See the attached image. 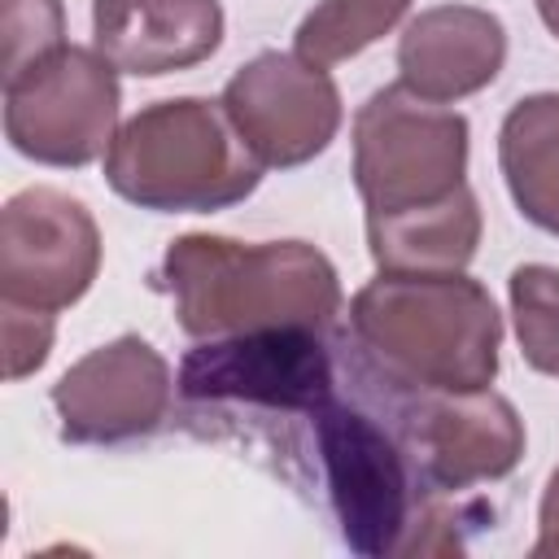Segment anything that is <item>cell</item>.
<instances>
[{
  "instance_id": "obj_1",
  "label": "cell",
  "mask_w": 559,
  "mask_h": 559,
  "mask_svg": "<svg viewBox=\"0 0 559 559\" xmlns=\"http://www.w3.org/2000/svg\"><path fill=\"white\" fill-rule=\"evenodd\" d=\"M349 332L371 376L393 393L489 389L502 314L463 271H380L349 301Z\"/></svg>"
},
{
  "instance_id": "obj_2",
  "label": "cell",
  "mask_w": 559,
  "mask_h": 559,
  "mask_svg": "<svg viewBox=\"0 0 559 559\" xmlns=\"http://www.w3.org/2000/svg\"><path fill=\"white\" fill-rule=\"evenodd\" d=\"M162 284L188 336H236L262 328H328L341 310L336 266L306 240L245 245L192 231L170 240Z\"/></svg>"
},
{
  "instance_id": "obj_3",
  "label": "cell",
  "mask_w": 559,
  "mask_h": 559,
  "mask_svg": "<svg viewBox=\"0 0 559 559\" xmlns=\"http://www.w3.org/2000/svg\"><path fill=\"white\" fill-rule=\"evenodd\" d=\"M109 188L157 214H214L245 201L262 166L223 105L201 96L157 100L127 118L105 153Z\"/></svg>"
},
{
  "instance_id": "obj_4",
  "label": "cell",
  "mask_w": 559,
  "mask_h": 559,
  "mask_svg": "<svg viewBox=\"0 0 559 559\" xmlns=\"http://www.w3.org/2000/svg\"><path fill=\"white\" fill-rule=\"evenodd\" d=\"M314 445L341 533L358 555H411L419 515L432 507L393 428L336 393L310 411Z\"/></svg>"
},
{
  "instance_id": "obj_5",
  "label": "cell",
  "mask_w": 559,
  "mask_h": 559,
  "mask_svg": "<svg viewBox=\"0 0 559 559\" xmlns=\"http://www.w3.org/2000/svg\"><path fill=\"white\" fill-rule=\"evenodd\" d=\"M467 118L389 83L354 114V188L376 214H406L454 197L467 179Z\"/></svg>"
},
{
  "instance_id": "obj_6",
  "label": "cell",
  "mask_w": 559,
  "mask_h": 559,
  "mask_svg": "<svg viewBox=\"0 0 559 559\" xmlns=\"http://www.w3.org/2000/svg\"><path fill=\"white\" fill-rule=\"evenodd\" d=\"M118 70L96 48L61 44L4 83V135L39 166H87L118 135Z\"/></svg>"
},
{
  "instance_id": "obj_7",
  "label": "cell",
  "mask_w": 559,
  "mask_h": 559,
  "mask_svg": "<svg viewBox=\"0 0 559 559\" xmlns=\"http://www.w3.org/2000/svg\"><path fill=\"white\" fill-rule=\"evenodd\" d=\"M393 437L428 493H459L515 472L524 454V419L493 389L397 393Z\"/></svg>"
},
{
  "instance_id": "obj_8",
  "label": "cell",
  "mask_w": 559,
  "mask_h": 559,
  "mask_svg": "<svg viewBox=\"0 0 559 559\" xmlns=\"http://www.w3.org/2000/svg\"><path fill=\"white\" fill-rule=\"evenodd\" d=\"M175 384L188 402H249L310 415L332 397L336 371L319 328H262L188 349Z\"/></svg>"
},
{
  "instance_id": "obj_9",
  "label": "cell",
  "mask_w": 559,
  "mask_h": 559,
  "mask_svg": "<svg viewBox=\"0 0 559 559\" xmlns=\"http://www.w3.org/2000/svg\"><path fill=\"white\" fill-rule=\"evenodd\" d=\"M100 271V231L61 188H22L0 210V301L66 310Z\"/></svg>"
},
{
  "instance_id": "obj_10",
  "label": "cell",
  "mask_w": 559,
  "mask_h": 559,
  "mask_svg": "<svg viewBox=\"0 0 559 559\" xmlns=\"http://www.w3.org/2000/svg\"><path fill=\"white\" fill-rule=\"evenodd\" d=\"M231 118L258 166H301L319 157L341 127V92L332 74L297 52H262L223 87Z\"/></svg>"
},
{
  "instance_id": "obj_11",
  "label": "cell",
  "mask_w": 559,
  "mask_h": 559,
  "mask_svg": "<svg viewBox=\"0 0 559 559\" xmlns=\"http://www.w3.org/2000/svg\"><path fill=\"white\" fill-rule=\"evenodd\" d=\"M52 406L66 441H131L162 424L170 406V367L144 336H118L83 354L52 384Z\"/></svg>"
},
{
  "instance_id": "obj_12",
  "label": "cell",
  "mask_w": 559,
  "mask_h": 559,
  "mask_svg": "<svg viewBox=\"0 0 559 559\" xmlns=\"http://www.w3.org/2000/svg\"><path fill=\"white\" fill-rule=\"evenodd\" d=\"M223 44L218 0H92V48L122 74L201 66Z\"/></svg>"
},
{
  "instance_id": "obj_13",
  "label": "cell",
  "mask_w": 559,
  "mask_h": 559,
  "mask_svg": "<svg viewBox=\"0 0 559 559\" xmlns=\"http://www.w3.org/2000/svg\"><path fill=\"white\" fill-rule=\"evenodd\" d=\"M507 61V31L489 9L432 4L415 13L397 39V74L424 100L450 105L498 79Z\"/></svg>"
},
{
  "instance_id": "obj_14",
  "label": "cell",
  "mask_w": 559,
  "mask_h": 559,
  "mask_svg": "<svg viewBox=\"0 0 559 559\" xmlns=\"http://www.w3.org/2000/svg\"><path fill=\"white\" fill-rule=\"evenodd\" d=\"M480 245V205L463 183L454 197L367 218V249L380 271H463Z\"/></svg>"
},
{
  "instance_id": "obj_15",
  "label": "cell",
  "mask_w": 559,
  "mask_h": 559,
  "mask_svg": "<svg viewBox=\"0 0 559 559\" xmlns=\"http://www.w3.org/2000/svg\"><path fill=\"white\" fill-rule=\"evenodd\" d=\"M498 166L520 214L559 236V92H537L507 109Z\"/></svg>"
},
{
  "instance_id": "obj_16",
  "label": "cell",
  "mask_w": 559,
  "mask_h": 559,
  "mask_svg": "<svg viewBox=\"0 0 559 559\" xmlns=\"http://www.w3.org/2000/svg\"><path fill=\"white\" fill-rule=\"evenodd\" d=\"M406 9H411V0H319L301 17L293 48H297V57L328 70L336 61L358 57L380 35H389L406 17Z\"/></svg>"
},
{
  "instance_id": "obj_17",
  "label": "cell",
  "mask_w": 559,
  "mask_h": 559,
  "mask_svg": "<svg viewBox=\"0 0 559 559\" xmlns=\"http://www.w3.org/2000/svg\"><path fill=\"white\" fill-rule=\"evenodd\" d=\"M507 297L524 362L559 380V271L546 262H524L511 271Z\"/></svg>"
},
{
  "instance_id": "obj_18",
  "label": "cell",
  "mask_w": 559,
  "mask_h": 559,
  "mask_svg": "<svg viewBox=\"0 0 559 559\" xmlns=\"http://www.w3.org/2000/svg\"><path fill=\"white\" fill-rule=\"evenodd\" d=\"M66 44V9L61 0H0V70L4 83L26 66L44 61Z\"/></svg>"
},
{
  "instance_id": "obj_19",
  "label": "cell",
  "mask_w": 559,
  "mask_h": 559,
  "mask_svg": "<svg viewBox=\"0 0 559 559\" xmlns=\"http://www.w3.org/2000/svg\"><path fill=\"white\" fill-rule=\"evenodd\" d=\"M0 323H4V376L22 380L31 371L44 367L48 349H52V310H35V306H0Z\"/></svg>"
},
{
  "instance_id": "obj_20",
  "label": "cell",
  "mask_w": 559,
  "mask_h": 559,
  "mask_svg": "<svg viewBox=\"0 0 559 559\" xmlns=\"http://www.w3.org/2000/svg\"><path fill=\"white\" fill-rule=\"evenodd\" d=\"M537 542H533V559H559V467L546 480L542 493V511H537Z\"/></svg>"
},
{
  "instance_id": "obj_21",
  "label": "cell",
  "mask_w": 559,
  "mask_h": 559,
  "mask_svg": "<svg viewBox=\"0 0 559 559\" xmlns=\"http://www.w3.org/2000/svg\"><path fill=\"white\" fill-rule=\"evenodd\" d=\"M537 13H542V22H546V31L559 35V0H537Z\"/></svg>"
}]
</instances>
